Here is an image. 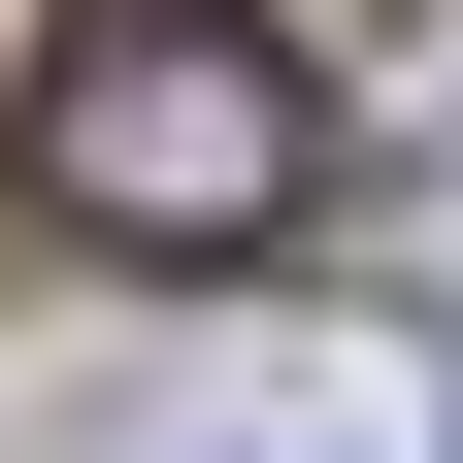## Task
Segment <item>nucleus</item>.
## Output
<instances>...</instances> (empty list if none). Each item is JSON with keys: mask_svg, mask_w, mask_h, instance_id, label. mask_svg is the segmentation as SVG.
Masks as SVG:
<instances>
[{"mask_svg": "<svg viewBox=\"0 0 463 463\" xmlns=\"http://www.w3.org/2000/svg\"><path fill=\"white\" fill-rule=\"evenodd\" d=\"M0 199L67 232V265H265L331 199V67L265 0H67L0 67Z\"/></svg>", "mask_w": 463, "mask_h": 463, "instance_id": "obj_1", "label": "nucleus"}, {"mask_svg": "<svg viewBox=\"0 0 463 463\" xmlns=\"http://www.w3.org/2000/svg\"><path fill=\"white\" fill-rule=\"evenodd\" d=\"M133 463H463V364H397V331H298V364L133 397Z\"/></svg>", "mask_w": 463, "mask_h": 463, "instance_id": "obj_2", "label": "nucleus"}]
</instances>
